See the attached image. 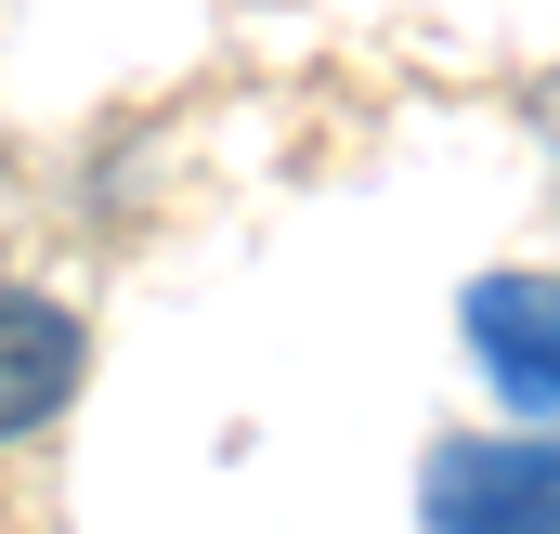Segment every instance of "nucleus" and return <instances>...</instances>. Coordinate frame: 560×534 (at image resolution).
<instances>
[{
    "mask_svg": "<svg viewBox=\"0 0 560 534\" xmlns=\"http://www.w3.org/2000/svg\"><path fill=\"white\" fill-rule=\"evenodd\" d=\"M430 534H560V443H443L430 456Z\"/></svg>",
    "mask_w": 560,
    "mask_h": 534,
    "instance_id": "f257e3e1",
    "label": "nucleus"
},
{
    "mask_svg": "<svg viewBox=\"0 0 560 534\" xmlns=\"http://www.w3.org/2000/svg\"><path fill=\"white\" fill-rule=\"evenodd\" d=\"M92 379V326L39 287H0V443H39Z\"/></svg>",
    "mask_w": 560,
    "mask_h": 534,
    "instance_id": "f03ea898",
    "label": "nucleus"
},
{
    "mask_svg": "<svg viewBox=\"0 0 560 534\" xmlns=\"http://www.w3.org/2000/svg\"><path fill=\"white\" fill-rule=\"evenodd\" d=\"M469 352L509 404H560V274H482L469 287Z\"/></svg>",
    "mask_w": 560,
    "mask_h": 534,
    "instance_id": "7ed1b4c3",
    "label": "nucleus"
}]
</instances>
